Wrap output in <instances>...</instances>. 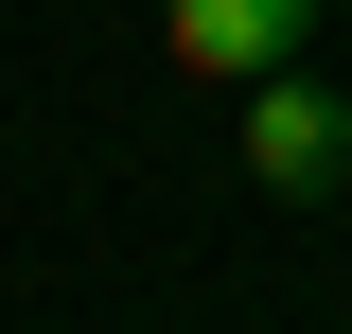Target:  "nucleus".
Segmentation results:
<instances>
[{"label": "nucleus", "mask_w": 352, "mask_h": 334, "mask_svg": "<svg viewBox=\"0 0 352 334\" xmlns=\"http://www.w3.org/2000/svg\"><path fill=\"white\" fill-rule=\"evenodd\" d=\"M300 36H317V0H159V53L194 88H264V71H300Z\"/></svg>", "instance_id": "obj_1"}, {"label": "nucleus", "mask_w": 352, "mask_h": 334, "mask_svg": "<svg viewBox=\"0 0 352 334\" xmlns=\"http://www.w3.org/2000/svg\"><path fill=\"white\" fill-rule=\"evenodd\" d=\"M247 176H264V194H335V176H352V106L317 71H264L247 88Z\"/></svg>", "instance_id": "obj_2"}]
</instances>
